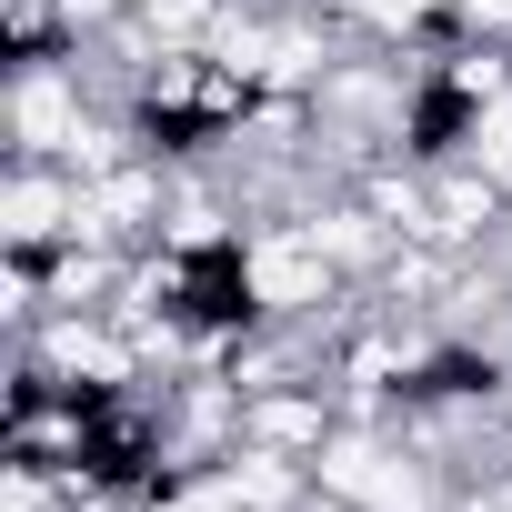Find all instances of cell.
Returning <instances> with one entry per match:
<instances>
[{"label": "cell", "mask_w": 512, "mask_h": 512, "mask_svg": "<svg viewBox=\"0 0 512 512\" xmlns=\"http://www.w3.org/2000/svg\"><path fill=\"white\" fill-rule=\"evenodd\" d=\"M251 292H262V302H322V251L262 241V251H251Z\"/></svg>", "instance_id": "obj_2"}, {"label": "cell", "mask_w": 512, "mask_h": 512, "mask_svg": "<svg viewBox=\"0 0 512 512\" xmlns=\"http://www.w3.org/2000/svg\"><path fill=\"white\" fill-rule=\"evenodd\" d=\"M51 221H61V191H51V181H21V191H11V231L31 241V231H51Z\"/></svg>", "instance_id": "obj_3"}, {"label": "cell", "mask_w": 512, "mask_h": 512, "mask_svg": "<svg viewBox=\"0 0 512 512\" xmlns=\"http://www.w3.org/2000/svg\"><path fill=\"white\" fill-rule=\"evenodd\" d=\"M71 11H101V0H71Z\"/></svg>", "instance_id": "obj_8"}, {"label": "cell", "mask_w": 512, "mask_h": 512, "mask_svg": "<svg viewBox=\"0 0 512 512\" xmlns=\"http://www.w3.org/2000/svg\"><path fill=\"white\" fill-rule=\"evenodd\" d=\"M372 11H382V21H412V11H422V0H372Z\"/></svg>", "instance_id": "obj_7"}, {"label": "cell", "mask_w": 512, "mask_h": 512, "mask_svg": "<svg viewBox=\"0 0 512 512\" xmlns=\"http://www.w3.org/2000/svg\"><path fill=\"white\" fill-rule=\"evenodd\" d=\"M322 482H332V492H352V502H372V512H412V502H422V492H412V472H402V462H382V452H362V442L322 452Z\"/></svg>", "instance_id": "obj_1"}, {"label": "cell", "mask_w": 512, "mask_h": 512, "mask_svg": "<svg viewBox=\"0 0 512 512\" xmlns=\"http://www.w3.org/2000/svg\"><path fill=\"white\" fill-rule=\"evenodd\" d=\"M482 161H492V171H512V111H492V121H482Z\"/></svg>", "instance_id": "obj_5"}, {"label": "cell", "mask_w": 512, "mask_h": 512, "mask_svg": "<svg viewBox=\"0 0 512 512\" xmlns=\"http://www.w3.org/2000/svg\"><path fill=\"white\" fill-rule=\"evenodd\" d=\"M161 21H171V31H191V21H201V0H161Z\"/></svg>", "instance_id": "obj_6"}, {"label": "cell", "mask_w": 512, "mask_h": 512, "mask_svg": "<svg viewBox=\"0 0 512 512\" xmlns=\"http://www.w3.org/2000/svg\"><path fill=\"white\" fill-rule=\"evenodd\" d=\"M21 131H61V91H51V81L21 91Z\"/></svg>", "instance_id": "obj_4"}]
</instances>
